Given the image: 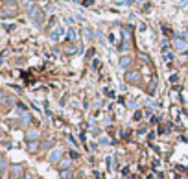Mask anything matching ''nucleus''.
Here are the masks:
<instances>
[{
  "label": "nucleus",
  "mask_w": 188,
  "mask_h": 179,
  "mask_svg": "<svg viewBox=\"0 0 188 179\" xmlns=\"http://www.w3.org/2000/svg\"><path fill=\"white\" fill-rule=\"evenodd\" d=\"M39 139V131L37 129H30V131H26V140L30 142V140H37Z\"/></svg>",
  "instance_id": "nucleus-4"
},
{
  "label": "nucleus",
  "mask_w": 188,
  "mask_h": 179,
  "mask_svg": "<svg viewBox=\"0 0 188 179\" xmlns=\"http://www.w3.org/2000/svg\"><path fill=\"white\" fill-rule=\"evenodd\" d=\"M61 179H70V172L68 170H61Z\"/></svg>",
  "instance_id": "nucleus-11"
},
{
  "label": "nucleus",
  "mask_w": 188,
  "mask_h": 179,
  "mask_svg": "<svg viewBox=\"0 0 188 179\" xmlns=\"http://www.w3.org/2000/svg\"><path fill=\"white\" fill-rule=\"evenodd\" d=\"M41 148H42V150H50V148H52V140H44V142L41 144Z\"/></svg>",
  "instance_id": "nucleus-10"
},
{
  "label": "nucleus",
  "mask_w": 188,
  "mask_h": 179,
  "mask_svg": "<svg viewBox=\"0 0 188 179\" xmlns=\"http://www.w3.org/2000/svg\"><path fill=\"white\" fill-rule=\"evenodd\" d=\"M129 63H131V57H129V56H124V57L120 59V67H124V68H126Z\"/></svg>",
  "instance_id": "nucleus-8"
},
{
  "label": "nucleus",
  "mask_w": 188,
  "mask_h": 179,
  "mask_svg": "<svg viewBox=\"0 0 188 179\" xmlns=\"http://www.w3.org/2000/svg\"><path fill=\"white\" fill-rule=\"evenodd\" d=\"M6 166H7L6 159H4V157H0V175H4V172H6Z\"/></svg>",
  "instance_id": "nucleus-9"
},
{
  "label": "nucleus",
  "mask_w": 188,
  "mask_h": 179,
  "mask_svg": "<svg viewBox=\"0 0 188 179\" xmlns=\"http://www.w3.org/2000/svg\"><path fill=\"white\" fill-rule=\"evenodd\" d=\"M39 146H41L39 140H30V142H28V152H31V153H33V152H37V150H39Z\"/></svg>",
  "instance_id": "nucleus-6"
},
{
  "label": "nucleus",
  "mask_w": 188,
  "mask_h": 179,
  "mask_svg": "<svg viewBox=\"0 0 188 179\" xmlns=\"http://www.w3.org/2000/svg\"><path fill=\"white\" fill-rule=\"evenodd\" d=\"M31 120V114H24V118H22V124H28Z\"/></svg>",
  "instance_id": "nucleus-13"
},
{
  "label": "nucleus",
  "mask_w": 188,
  "mask_h": 179,
  "mask_svg": "<svg viewBox=\"0 0 188 179\" xmlns=\"http://www.w3.org/2000/svg\"><path fill=\"white\" fill-rule=\"evenodd\" d=\"M9 175H11V179H20L22 177V164H13L11 166Z\"/></svg>",
  "instance_id": "nucleus-2"
},
{
  "label": "nucleus",
  "mask_w": 188,
  "mask_h": 179,
  "mask_svg": "<svg viewBox=\"0 0 188 179\" xmlns=\"http://www.w3.org/2000/svg\"><path fill=\"white\" fill-rule=\"evenodd\" d=\"M68 37H70L72 41H76V37H77V35H76V31H74V30H68Z\"/></svg>",
  "instance_id": "nucleus-12"
},
{
  "label": "nucleus",
  "mask_w": 188,
  "mask_h": 179,
  "mask_svg": "<svg viewBox=\"0 0 188 179\" xmlns=\"http://www.w3.org/2000/svg\"><path fill=\"white\" fill-rule=\"evenodd\" d=\"M41 2H46V0H41Z\"/></svg>",
  "instance_id": "nucleus-17"
},
{
  "label": "nucleus",
  "mask_w": 188,
  "mask_h": 179,
  "mask_svg": "<svg viewBox=\"0 0 188 179\" xmlns=\"http://www.w3.org/2000/svg\"><path fill=\"white\" fill-rule=\"evenodd\" d=\"M20 179H33V175H31V174H26V175H22Z\"/></svg>",
  "instance_id": "nucleus-15"
},
{
  "label": "nucleus",
  "mask_w": 188,
  "mask_h": 179,
  "mask_svg": "<svg viewBox=\"0 0 188 179\" xmlns=\"http://www.w3.org/2000/svg\"><path fill=\"white\" fill-rule=\"evenodd\" d=\"M126 79H127V81H138V79H140V76H138V72H135V70L131 72V70H129L127 74H126Z\"/></svg>",
  "instance_id": "nucleus-5"
},
{
  "label": "nucleus",
  "mask_w": 188,
  "mask_h": 179,
  "mask_svg": "<svg viewBox=\"0 0 188 179\" xmlns=\"http://www.w3.org/2000/svg\"><path fill=\"white\" fill-rule=\"evenodd\" d=\"M184 46H186V43H184L183 39H177L175 43H173V48H177V50H183Z\"/></svg>",
  "instance_id": "nucleus-7"
},
{
  "label": "nucleus",
  "mask_w": 188,
  "mask_h": 179,
  "mask_svg": "<svg viewBox=\"0 0 188 179\" xmlns=\"http://www.w3.org/2000/svg\"><path fill=\"white\" fill-rule=\"evenodd\" d=\"M100 144H102V146H107V144H109V139H107V137H103V139H100Z\"/></svg>",
  "instance_id": "nucleus-14"
},
{
  "label": "nucleus",
  "mask_w": 188,
  "mask_h": 179,
  "mask_svg": "<svg viewBox=\"0 0 188 179\" xmlns=\"http://www.w3.org/2000/svg\"><path fill=\"white\" fill-rule=\"evenodd\" d=\"M6 2H7V4H11V2H17V0H6Z\"/></svg>",
  "instance_id": "nucleus-16"
},
{
  "label": "nucleus",
  "mask_w": 188,
  "mask_h": 179,
  "mask_svg": "<svg viewBox=\"0 0 188 179\" xmlns=\"http://www.w3.org/2000/svg\"><path fill=\"white\" fill-rule=\"evenodd\" d=\"M63 159V152L59 150V148H55V150H52L50 153H48V161L50 163H57V161H61Z\"/></svg>",
  "instance_id": "nucleus-1"
},
{
  "label": "nucleus",
  "mask_w": 188,
  "mask_h": 179,
  "mask_svg": "<svg viewBox=\"0 0 188 179\" xmlns=\"http://www.w3.org/2000/svg\"><path fill=\"white\" fill-rule=\"evenodd\" d=\"M70 166H72V159H68V157H63L59 161V170H68Z\"/></svg>",
  "instance_id": "nucleus-3"
}]
</instances>
